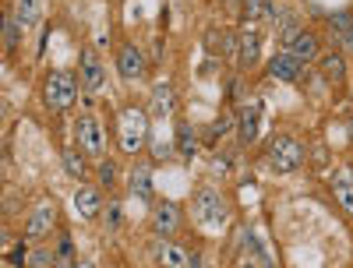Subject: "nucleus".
<instances>
[{
    "label": "nucleus",
    "mask_w": 353,
    "mask_h": 268,
    "mask_svg": "<svg viewBox=\"0 0 353 268\" xmlns=\"http://www.w3.org/2000/svg\"><path fill=\"white\" fill-rule=\"evenodd\" d=\"M194 219L201 229H223L230 219V201L216 187H198L194 194Z\"/></svg>",
    "instance_id": "nucleus-1"
},
{
    "label": "nucleus",
    "mask_w": 353,
    "mask_h": 268,
    "mask_svg": "<svg viewBox=\"0 0 353 268\" xmlns=\"http://www.w3.org/2000/svg\"><path fill=\"white\" fill-rule=\"evenodd\" d=\"M121 148L128 156H138L145 141H149V113H145L141 106H124L121 110Z\"/></svg>",
    "instance_id": "nucleus-2"
},
{
    "label": "nucleus",
    "mask_w": 353,
    "mask_h": 268,
    "mask_svg": "<svg viewBox=\"0 0 353 268\" xmlns=\"http://www.w3.org/2000/svg\"><path fill=\"white\" fill-rule=\"evenodd\" d=\"M269 166L276 173H293L304 166V145L290 134H276L269 145Z\"/></svg>",
    "instance_id": "nucleus-3"
},
{
    "label": "nucleus",
    "mask_w": 353,
    "mask_h": 268,
    "mask_svg": "<svg viewBox=\"0 0 353 268\" xmlns=\"http://www.w3.org/2000/svg\"><path fill=\"white\" fill-rule=\"evenodd\" d=\"M78 78L71 74V71H53L50 78H46V88H43V99H46V106L50 110H68L74 99H78Z\"/></svg>",
    "instance_id": "nucleus-4"
},
{
    "label": "nucleus",
    "mask_w": 353,
    "mask_h": 268,
    "mask_svg": "<svg viewBox=\"0 0 353 268\" xmlns=\"http://www.w3.org/2000/svg\"><path fill=\"white\" fill-rule=\"evenodd\" d=\"M74 134H78V148L81 152H88V156H103L106 152V131H103V124L96 121V116H78V127H74Z\"/></svg>",
    "instance_id": "nucleus-5"
},
{
    "label": "nucleus",
    "mask_w": 353,
    "mask_h": 268,
    "mask_svg": "<svg viewBox=\"0 0 353 268\" xmlns=\"http://www.w3.org/2000/svg\"><path fill=\"white\" fill-rule=\"evenodd\" d=\"M145 68H149V61H145V53H141L134 43H124L121 50H117V71H121L124 81L145 78Z\"/></svg>",
    "instance_id": "nucleus-6"
},
{
    "label": "nucleus",
    "mask_w": 353,
    "mask_h": 268,
    "mask_svg": "<svg viewBox=\"0 0 353 268\" xmlns=\"http://www.w3.org/2000/svg\"><path fill=\"white\" fill-rule=\"evenodd\" d=\"M78 81L85 92H99L103 81H106V71H103V61L96 50H81V68H78Z\"/></svg>",
    "instance_id": "nucleus-7"
},
{
    "label": "nucleus",
    "mask_w": 353,
    "mask_h": 268,
    "mask_svg": "<svg viewBox=\"0 0 353 268\" xmlns=\"http://www.w3.org/2000/svg\"><path fill=\"white\" fill-rule=\"evenodd\" d=\"M237 64L241 68H254L258 64V56H261V36H258V28L254 25H244V32L237 39Z\"/></svg>",
    "instance_id": "nucleus-8"
},
{
    "label": "nucleus",
    "mask_w": 353,
    "mask_h": 268,
    "mask_svg": "<svg viewBox=\"0 0 353 268\" xmlns=\"http://www.w3.org/2000/svg\"><path fill=\"white\" fill-rule=\"evenodd\" d=\"M152 254H156L159 268H188V265H191V258L184 254V247L173 244L170 236H159V240L152 244Z\"/></svg>",
    "instance_id": "nucleus-9"
},
{
    "label": "nucleus",
    "mask_w": 353,
    "mask_h": 268,
    "mask_svg": "<svg viewBox=\"0 0 353 268\" xmlns=\"http://www.w3.org/2000/svg\"><path fill=\"white\" fill-rule=\"evenodd\" d=\"M152 229H156V236H173L176 229H181V205L159 201L156 212H152Z\"/></svg>",
    "instance_id": "nucleus-10"
},
{
    "label": "nucleus",
    "mask_w": 353,
    "mask_h": 268,
    "mask_svg": "<svg viewBox=\"0 0 353 268\" xmlns=\"http://www.w3.org/2000/svg\"><path fill=\"white\" fill-rule=\"evenodd\" d=\"M53 223H57V208L53 205H39L32 216H28V223H25V236L28 240H43V236L53 229Z\"/></svg>",
    "instance_id": "nucleus-11"
},
{
    "label": "nucleus",
    "mask_w": 353,
    "mask_h": 268,
    "mask_svg": "<svg viewBox=\"0 0 353 268\" xmlns=\"http://www.w3.org/2000/svg\"><path fill=\"white\" fill-rule=\"evenodd\" d=\"M99 208H103V194H99V187L81 184V187L74 191V212H78L81 219H96V216H99Z\"/></svg>",
    "instance_id": "nucleus-12"
},
{
    "label": "nucleus",
    "mask_w": 353,
    "mask_h": 268,
    "mask_svg": "<svg viewBox=\"0 0 353 268\" xmlns=\"http://www.w3.org/2000/svg\"><path fill=\"white\" fill-rule=\"evenodd\" d=\"M301 71H304V64L297 56H290L286 50L269 61V78H279V81H301Z\"/></svg>",
    "instance_id": "nucleus-13"
},
{
    "label": "nucleus",
    "mask_w": 353,
    "mask_h": 268,
    "mask_svg": "<svg viewBox=\"0 0 353 268\" xmlns=\"http://www.w3.org/2000/svg\"><path fill=\"white\" fill-rule=\"evenodd\" d=\"M318 46H321V43H318V36L304 28V32H301L297 39H290V43H286V53H290V56H297L301 64H311V61H318V56H321V53H318Z\"/></svg>",
    "instance_id": "nucleus-14"
},
{
    "label": "nucleus",
    "mask_w": 353,
    "mask_h": 268,
    "mask_svg": "<svg viewBox=\"0 0 353 268\" xmlns=\"http://www.w3.org/2000/svg\"><path fill=\"white\" fill-rule=\"evenodd\" d=\"M149 113H152V116H170V113H173V85H170V81H159V85L152 88Z\"/></svg>",
    "instance_id": "nucleus-15"
},
{
    "label": "nucleus",
    "mask_w": 353,
    "mask_h": 268,
    "mask_svg": "<svg viewBox=\"0 0 353 268\" xmlns=\"http://www.w3.org/2000/svg\"><path fill=\"white\" fill-rule=\"evenodd\" d=\"M261 18L276 21V18H279V8L272 4V0H244V21L254 25V21H261Z\"/></svg>",
    "instance_id": "nucleus-16"
},
{
    "label": "nucleus",
    "mask_w": 353,
    "mask_h": 268,
    "mask_svg": "<svg viewBox=\"0 0 353 268\" xmlns=\"http://www.w3.org/2000/svg\"><path fill=\"white\" fill-rule=\"evenodd\" d=\"M318 71L325 74L329 81H343V78H346V61H343V53H321V56H318Z\"/></svg>",
    "instance_id": "nucleus-17"
},
{
    "label": "nucleus",
    "mask_w": 353,
    "mask_h": 268,
    "mask_svg": "<svg viewBox=\"0 0 353 268\" xmlns=\"http://www.w3.org/2000/svg\"><path fill=\"white\" fill-rule=\"evenodd\" d=\"M131 191H134L141 201H152V169L145 166V163H138L134 173H131Z\"/></svg>",
    "instance_id": "nucleus-18"
},
{
    "label": "nucleus",
    "mask_w": 353,
    "mask_h": 268,
    "mask_svg": "<svg viewBox=\"0 0 353 268\" xmlns=\"http://www.w3.org/2000/svg\"><path fill=\"white\" fill-rule=\"evenodd\" d=\"M194 152H198L194 127H191L188 121H181V124H176V156H181V159H191Z\"/></svg>",
    "instance_id": "nucleus-19"
},
{
    "label": "nucleus",
    "mask_w": 353,
    "mask_h": 268,
    "mask_svg": "<svg viewBox=\"0 0 353 268\" xmlns=\"http://www.w3.org/2000/svg\"><path fill=\"white\" fill-rule=\"evenodd\" d=\"M258 113H261L258 103H248V110H244V116H241V131H237L244 145H251V141L258 138Z\"/></svg>",
    "instance_id": "nucleus-20"
},
{
    "label": "nucleus",
    "mask_w": 353,
    "mask_h": 268,
    "mask_svg": "<svg viewBox=\"0 0 353 268\" xmlns=\"http://www.w3.org/2000/svg\"><path fill=\"white\" fill-rule=\"evenodd\" d=\"M53 268H74V244H71V233H61V244H57Z\"/></svg>",
    "instance_id": "nucleus-21"
},
{
    "label": "nucleus",
    "mask_w": 353,
    "mask_h": 268,
    "mask_svg": "<svg viewBox=\"0 0 353 268\" xmlns=\"http://www.w3.org/2000/svg\"><path fill=\"white\" fill-rule=\"evenodd\" d=\"M14 18H18V25H21V28L36 25V21H39V0H18Z\"/></svg>",
    "instance_id": "nucleus-22"
},
{
    "label": "nucleus",
    "mask_w": 353,
    "mask_h": 268,
    "mask_svg": "<svg viewBox=\"0 0 353 268\" xmlns=\"http://www.w3.org/2000/svg\"><path fill=\"white\" fill-rule=\"evenodd\" d=\"M304 32V21L293 14V11H286V18L279 21V36H283V43H290V39H297Z\"/></svg>",
    "instance_id": "nucleus-23"
},
{
    "label": "nucleus",
    "mask_w": 353,
    "mask_h": 268,
    "mask_svg": "<svg viewBox=\"0 0 353 268\" xmlns=\"http://www.w3.org/2000/svg\"><path fill=\"white\" fill-rule=\"evenodd\" d=\"M64 173L68 176H85V156L74 152V148H68L64 152Z\"/></svg>",
    "instance_id": "nucleus-24"
},
{
    "label": "nucleus",
    "mask_w": 353,
    "mask_h": 268,
    "mask_svg": "<svg viewBox=\"0 0 353 268\" xmlns=\"http://www.w3.org/2000/svg\"><path fill=\"white\" fill-rule=\"evenodd\" d=\"M53 258H57V251H50V247H36L32 254H28V268H53Z\"/></svg>",
    "instance_id": "nucleus-25"
},
{
    "label": "nucleus",
    "mask_w": 353,
    "mask_h": 268,
    "mask_svg": "<svg viewBox=\"0 0 353 268\" xmlns=\"http://www.w3.org/2000/svg\"><path fill=\"white\" fill-rule=\"evenodd\" d=\"M336 201L346 208V212H353V176H346V181L336 184Z\"/></svg>",
    "instance_id": "nucleus-26"
},
{
    "label": "nucleus",
    "mask_w": 353,
    "mask_h": 268,
    "mask_svg": "<svg viewBox=\"0 0 353 268\" xmlns=\"http://www.w3.org/2000/svg\"><path fill=\"white\" fill-rule=\"evenodd\" d=\"M96 176H99L103 187H113V184H117V163H113V159H103V163L96 166Z\"/></svg>",
    "instance_id": "nucleus-27"
},
{
    "label": "nucleus",
    "mask_w": 353,
    "mask_h": 268,
    "mask_svg": "<svg viewBox=\"0 0 353 268\" xmlns=\"http://www.w3.org/2000/svg\"><path fill=\"white\" fill-rule=\"evenodd\" d=\"M329 28H332L336 36L350 32V28H353V14H350V11H339V14H332V18H329Z\"/></svg>",
    "instance_id": "nucleus-28"
},
{
    "label": "nucleus",
    "mask_w": 353,
    "mask_h": 268,
    "mask_svg": "<svg viewBox=\"0 0 353 268\" xmlns=\"http://www.w3.org/2000/svg\"><path fill=\"white\" fill-rule=\"evenodd\" d=\"M18 28H21L18 18H8L4 21V50H14L18 46Z\"/></svg>",
    "instance_id": "nucleus-29"
},
{
    "label": "nucleus",
    "mask_w": 353,
    "mask_h": 268,
    "mask_svg": "<svg viewBox=\"0 0 353 268\" xmlns=\"http://www.w3.org/2000/svg\"><path fill=\"white\" fill-rule=\"evenodd\" d=\"M8 261H11L14 268H28V247H25V244H14L11 254H8Z\"/></svg>",
    "instance_id": "nucleus-30"
},
{
    "label": "nucleus",
    "mask_w": 353,
    "mask_h": 268,
    "mask_svg": "<svg viewBox=\"0 0 353 268\" xmlns=\"http://www.w3.org/2000/svg\"><path fill=\"white\" fill-rule=\"evenodd\" d=\"M230 127H233V121H230V116H223V121H216V124L209 127V134H205V141H219V138H223V134H226Z\"/></svg>",
    "instance_id": "nucleus-31"
},
{
    "label": "nucleus",
    "mask_w": 353,
    "mask_h": 268,
    "mask_svg": "<svg viewBox=\"0 0 353 268\" xmlns=\"http://www.w3.org/2000/svg\"><path fill=\"white\" fill-rule=\"evenodd\" d=\"M106 226H110V229L121 226V205H117V201H110V205H106Z\"/></svg>",
    "instance_id": "nucleus-32"
},
{
    "label": "nucleus",
    "mask_w": 353,
    "mask_h": 268,
    "mask_svg": "<svg viewBox=\"0 0 353 268\" xmlns=\"http://www.w3.org/2000/svg\"><path fill=\"white\" fill-rule=\"evenodd\" d=\"M212 173H230V159L226 156H216L212 159Z\"/></svg>",
    "instance_id": "nucleus-33"
},
{
    "label": "nucleus",
    "mask_w": 353,
    "mask_h": 268,
    "mask_svg": "<svg viewBox=\"0 0 353 268\" xmlns=\"http://www.w3.org/2000/svg\"><path fill=\"white\" fill-rule=\"evenodd\" d=\"M339 43H343V46H346V50H350V46H353V28H350V32H343V36H339Z\"/></svg>",
    "instance_id": "nucleus-34"
},
{
    "label": "nucleus",
    "mask_w": 353,
    "mask_h": 268,
    "mask_svg": "<svg viewBox=\"0 0 353 268\" xmlns=\"http://www.w3.org/2000/svg\"><path fill=\"white\" fill-rule=\"evenodd\" d=\"M191 268H205V258L201 254H191Z\"/></svg>",
    "instance_id": "nucleus-35"
},
{
    "label": "nucleus",
    "mask_w": 353,
    "mask_h": 268,
    "mask_svg": "<svg viewBox=\"0 0 353 268\" xmlns=\"http://www.w3.org/2000/svg\"><path fill=\"white\" fill-rule=\"evenodd\" d=\"M350 138H353V121H350Z\"/></svg>",
    "instance_id": "nucleus-36"
},
{
    "label": "nucleus",
    "mask_w": 353,
    "mask_h": 268,
    "mask_svg": "<svg viewBox=\"0 0 353 268\" xmlns=\"http://www.w3.org/2000/svg\"><path fill=\"white\" fill-rule=\"evenodd\" d=\"M81 268H96V265H81Z\"/></svg>",
    "instance_id": "nucleus-37"
}]
</instances>
